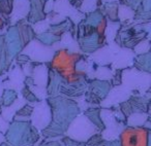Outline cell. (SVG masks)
Here are the masks:
<instances>
[{"mask_svg":"<svg viewBox=\"0 0 151 146\" xmlns=\"http://www.w3.org/2000/svg\"><path fill=\"white\" fill-rule=\"evenodd\" d=\"M51 108L52 119L46 129L42 131L45 137H56L65 133L68 125L80 113L75 100L64 96H54L48 99Z\"/></svg>","mask_w":151,"mask_h":146,"instance_id":"1","label":"cell"},{"mask_svg":"<svg viewBox=\"0 0 151 146\" xmlns=\"http://www.w3.org/2000/svg\"><path fill=\"white\" fill-rule=\"evenodd\" d=\"M82 58L83 55L69 52L67 50H57L51 61V68L66 82L75 84L86 78L85 74L76 71V64Z\"/></svg>","mask_w":151,"mask_h":146,"instance_id":"2","label":"cell"},{"mask_svg":"<svg viewBox=\"0 0 151 146\" xmlns=\"http://www.w3.org/2000/svg\"><path fill=\"white\" fill-rule=\"evenodd\" d=\"M12 125L4 134L5 141L11 146H34L38 139L37 130L30 121H12Z\"/></svg>","mask_w":151,"mask_h":146,"instance_id":"3","label":"cell"},{"mask_svg":"<svg viewBox=\"0 0 151 146\" xmlns=\"http://www.w3.org/2000/svg\"><path fill=\"white\" fill-rule=\"evenodd\" d=\"M99 132L101 131L84 114H79L71 120L64 134L73 141L85 143Z\"/></svg>","mask_w":151,"mask_h":146,"instance_id":"4","label":"cell"},{"mask_svg":"<svg viewBox=\"0 0 151 146\" xmlns=\"http://www.w3.org/2000/svg\"><path fill=\"white\" fill-rule=\"evenodd\" d=\"M150 73L126 68L121 71V84L132 92V95H142L150 88Z\"/></svg>","mask_w":151,"mask_h":146,"instance_id":"5","label":"cell"},{"mask_svg":"<svg viewBox=\"0 0 151 146\" xmlns=\"http://www.w3.org/2000/svg\"><path fill=\"white\" fill-rule=\"evenodd\" d=\"M55 52H56L52 46L46 45L34 38L22 50L21 54L27 56L31 62L48 63L52 61Z\"/></svg>","mask_w":151,"mask_h":146,"instance_id":"6","label":"cell"},{"mask_svg":"<svg viewBox=\"0 0 151 146\" xmlns=\"http://www.w3.org/2000/svg\"><path fill=\"white\" fill-rule=\"evenodd\" d=\"M120 146H149L150 130L143 127H127L119 135Z\"/></svg>","mask_w":151,"mask_h":146,"instance_id":"7","label":"cell"},{"mask_svg":"<svg viewBox=\"0 0 151 146\" xmlns=\"http://www.w3.org/2000/svg\"><path fill=\"white\" fill-rule=\"evenodd\" d=\"M52 114L51 108L47 100H42L33 104V110L30 115L31 125L37 131L45 130L51 123Z\"/></svg>","mask_w":151,"mask_h":146,"instance_id":"8","label":"cell"},{"mask_svg":"<svg viewBox=\"0 0 151 146\" xmlns=\"http://www.w3.org/2000/svg\"><path fill=\"white\" fill-rule=\"evenodd\" d=\"M132 95V91H129L124 86H122V84L116 86L110 90L109 94L101 101V105L104 108H108V107L110 108V107L114 106V105H119L121 103L125 102L126 100H128V98Z\"/></svg>","mask_w":151,"mask_h":146,"instance_id":"9","label":"cell"},{"mask_svg":"<svg viewBox=\"0 0 151 146\" xmlns=\"http://www.w3.org/2000/svg\"><path fill=\"white\" fill-rule=\"evenodd\" d=\"M5 78L2 80V86L7 90H14L16 92H21L25 86L24 80L26 76L22 72V69L19 65H16L15 68L9 69V73H5Z\"/></svg>","mask_w":151,"mask_h":146,"instance_id":"10","label":"cell"},{"mask_svg":"<svg viewBox=\"0 0 151 146\" xmlns=\"http://www.w3.org/2000/svg\"><path fill=\"white\" fill-rule=\"evenodd\" d=\"M5 42H6L7 48H9V52L11 55L12 59L16 57L18 54L22 52L24 48L23 43L21 41V38L19 35V31L16 25L11 26L6 32H5Z\"/></svg>","mask_w":151,"mask_h":146,"instance_id":"11","label":"cell"},{"mask_svg":"<svg viewBox=\"0 0 151 146\" xmlns=\"http://www.w3.org/2000/svg\"><path fill=\"white\" fill-rule=\"evenodd\" d=\"M30 11L29 0H14L13 9L9 15V23L11 26H14L18 22L25 20L28 17Z\"/></svg>","mask_w":151,"mask_h":146,"instance_id":"12","label":"cell"},{"mask_svg":"<svg viewBox=\"0 0 151 146\" xmlns=\"http://www.w3.org/2000/svg\"><path fill=\"white\" fill-rule=\"evenodd\" d=\"M136 57L134 50L128 48H120L119 52L116 54L112 66L114 70H123V69L129 68L132 66L134 59Z\"/></svg>","mask_w":151,"mask_h":146,"instance_id":"13","label":"cell"},{"mask_svg":"<svg viewBox=\"0 0 151 146\" xmlns=\"http://www.w3.org/2000/svg\"><path fill=\"white\" fill-rule=\"evenodd\" d=\"M30 11L28 17L26 18L27 22L30 24H35L46 19V13H44L45 0H29Z\"/></svg>","mask_w":151,"mask_h":146,"instance_id":"14","label":"cell"},{"mask_svg":"<svg viewBox=\"0 0 151 146\" xmlns=\"http://www.w3.org/2000/svg\"><path fill=\"white\" fill-rule=\"evenodd\" d=\"M31 79L34 86L46 88L48 86L49 82V69L44 64H36L33 67V70L31 73Z\"/></svg>","mask_w":151,"mask_h":146,"instance_id":"15","label":"cell"},{"mask_svg":"<svg viewBox=\"0 0 151 146\" xmlns=\"http://www.w3.org/2000/svg\"><path fill=\"white\" fill-rule=\"evenodd\" d=\"M25 104H27L26 100L23 97L19 95V97L14 101L13 104H11L9 106L2 107V108H1L0 116L2 117L3 119H5L7 123H12V121L14 120V116L16 115V113H17Z\"/></svg>","mask_w":151,"mask_h":146,"instance_id":"16","label":"cell"},{"mask_svg":"<svg viewBox=\"0 0 151 146\" xmlns=\"http://www.w3.org/2000/svg\"><path fill=\"white\" fill-rule=\"evenodd\" d=\"M87 89H88V92L95 95L97 98H99L103 101L107 97V95L109 94L110 90L112 89V86L110 84V82L94 79L88 84V88Z\"/></svg>","mask_w":151,"mask_h":146,"instance_id":"17","label":"cell"},{"mask_svg":"<svg viewBox=\"0 0 151 146\" xmlns=\"http://www.w3.org/2000/svg\"><path fill=\"white\" fill-rule=\"evenodd\" d=\"M12 61L13 59L9 52L4 35L0 36V76L5 74V72L9 70Z\"/></svg>","mask_w":151,"mask_h":146,"instance_id":"18","label":"cell"},{"mask_svg":"<svg viewBox=\"0 0 151 146\" xmlns=\"http://www.w3.org/2000/svg\"><path fill=\"white\" fill-rule=\"evenodd\" d=\"M40 146H85V143L73 141L66 136L65 137L58 136V138H51L47 140L46 142L40 144Z\"/></svg>","mask_w":151,"mask_h":146,"instance_id":"19","label":"cell"},{"mask_svg":"<svg viewBox=\"0 0 151 146\" xmlns=\"http://www.w3.org/2000/svg\"><path fill=\"white\" fill-rule=\"evenodd\" d=\"M118 2H111V3H103L99 11L104 15L106 19H109L110 22H117L118 21Z\"/></svg>","mask_w":151,"mask_h":146,"instance_id":"20","label":"cell"},{"mask_svg":"<svg viewBox=\"0 0 151 146\" xmlns=\"http://www.w3.org/2000/svg\"><path fill=\"white\" fill-rule=\"evenodd\" d=\"M84 115L99 130V131H104L105 125H104L103 121L101 118V108H96V107H90L87 110L84 111Z\"/></svg>","mask_w":151,"mask_h":146,"instance_id":"21","label":"cell"},{"mask_svg":"<svg viewBox=\"0 0 151 146\" xmlns=\"http://www.w3.org/2000/svg\"><path fill=\"white\" fill-rule=\"evenodd\" d=\"M134 68L143 72L150 73V52L138 55L134 59Z\"/></svg>","mask_w":151,"mask_h":146,"instance_id":"22","label":"cell"},{"mask_svg":"<svg viewBox=\"0 0 151 146\" xmlns=\"http://www.w3.org/2000/svg\"><path fill=\"white\" fill-rule=\"evenodd\" d=\"M147 119H149V114L146 112H134L129 114L126 117V125L128 127H143L146 123Z\"/></svg>","mask_w":151,"mask_h":146,"instance_id":"23","label":"cell"},{"mask_svg":"<svg viewBox=\"0 0 151 146\" xmlns=\"http://www.w3.org/2000/svg\"><path fill=\"white\" fill-rule=\"evenodd\" d=\"M120 27H121V24L120 22H108L107 23V27H106L105 30V38L106 41L108 43H111V42H114V39H115L116 35H117V32L119 31Z\"/></svg>","mask_w":151,"mask_h":146,"instance_id":"24","label":"cell"},{"mask_svg":"<svg viewBox=\"0 0 151 146\" xmlns=\"http://www.w3.org/2000/svg\"><path fill=\"white\" fill-rule=\"evenodd\" d=\"M19 97V94L18 92L14 90H7V89H4L2 95L0 97V104H1V107H6L9 106L11 104H13L14 101Z\"/></svg>","mask_w":151,"mask_h":146,"instance_id":"25","label":"cell"},{"mask_svg":"<svg viewBox=\"0 0 151 146\" xmlns=\"http://www.w3.org/2000/svg\"><path fill=\"white\" fill-rule=\"evenodd\" d=\"M103 5L101 0H83L82 5L80 7V11L83 13H90L94 11L95 9H99Z\"/></svg>","mask_w":151,"mask_h":146,"instance_id":"26","label":"cell"},{"mask_svg":"<svg viewBox=\"0 0 151 146\" xmlns=\"http://www.w3.org/2000/svg\"><path fill=\"white\" fill-rule=\"evenodd\" d=\"M134 11L132 9H129L128 6H125V5L119 4V6H118V20H119L120 23L134 20Z\"/></svg>","mask_w":151,"mask_h":146,"instance_id":"27","label":"cell"},{"mask_svg":"<svg viewBox=\"0 0 151 146\" xmlns=\"http://www.w3.org/2000/svg\"><path fill=\"white\" fill-rule=\"evenodd\" d=\"M35 38L38 40V41L42 42V43L46 44V45H49V46H52L55 42L60 40V37H59V36L54 35V34H52L49 31H46L42 34H38V35L35 36Z\"/></svg>","mask_w":151,"mask_h":146,"instance_id":"28","label":"cell"},{"mask_svg":"<svg viewBox=\"0 0 151 146\" xmlns=\"http://www.w3.org/2000/svg\"><path fill=\"white\" fill-rule=\"evenodd\" d=\"M30 91L32 92V94L37 98V100H46L48 98V93H47L46 88H42V86H34V84H30L27 86Z\"/></svg>","mask_w":151,"mask_h":146,"instance_id":"29","label":"cell"},{"mask_svg":"<svg viewBox=\"0 0 151 146\" xmlns=\"http://www.w3.org/2000/svg\"><path fill=\"white\" fill-rule=\"evenodd\" d=\"M149 48H150V43H149V38H146V39L140 41L134 48V55L138 56V55H143V54H147L149 52Z\"/></svg>","mask_w":151,"mask_h":146,"instance_id":"30","label":"cell"},{"mask_svg":"<svg viewBox=\"0 0 151 146\" xmlns=\"http://www.w3.org/2000/svg\"><path fill=\"white\" fill-rule=\"evenodd\" d=\"M31 27H32V29H33L35 35H38V34H42V33H44V32L48 31L50 25H49V23L47 22V20L45 19V20H42V21L37 22V23H35V24H32Z\"/></svg>","mask_w":151,"mask_h":146,"instance_id":"31","label":"cell"},{"mask_svg":"<svg viewBox=\"0 0 151 146\" xmlns=\"http://www.w3.org/2000/svg\"><path fill=\"white\" fill-rule=\"evenodd\" d=\"M20 94H21L22 97L25 99L26 102L30 103V104H33V103H36V102H38V101H40V100H37V98H36V97L32 94V92L26 86L22 89L21 92H20Z\"/></svg>","mask_w":151,"mask_h":146,"instance_id":"32","label":"cell"},{"mask_svg":"<svg viewBox=\"0 0 151 146\" xmlns=\"http://www.w3.org/2000/svg\"><path fill=\"white\" fill-rule=\"evenodd\" d=\"M54 1L55 0H47V1H45L44 13H46V16L53 11V9H54Z\"/></svg>","mask_w":151,"mask_h":146,"instance_id":"33","label":"cell"},{"mask_svg":"<svg viewBox=\"0 0 151 146\" xmlns=\"http://www.w3.org/2000/svg\"><path fill=\"white\" fill-rule=\"evenodd\" d=\"M9 125H11V123H7L5 119H3L2 117L0 116V133L4 135V134L7 132V130H9Z\"/></svg>","mask_w":151,"mask_h":146,"instance_id":"34","label":"cell"},{"mask_svg":"<svg viewBox=\"0 0 151 146\" xmlns=\"http://www.w3.org/2000/svg\"><path fill=\"white\" fill-rule=\"evenodd\" d=\"M68 3L76 9H80L81 5H82L83 0H67Z\"/></svg>","mask_w":151,"mask_h":146,"instance_id":"35","label":"cell"},{"mask_svg":"<svg viewBox=\"0 0 151 146\" xmlns=\"http://www.w3.org/2000/svg\"><path fill=\"white\" fill-rule=\"evenodd\" d=\"M2 76H0V97H1V95H2L3 91H4V88H3L2 86Z\"/></svg>","mask_w":151,"mask_h":146,"instance_id":"36","label":"cell"},{"mask_svg":"<svg viewBox=\"0 0 151 146\" xmlns=\"http://www.w3.org/2000/svg\"><path fill=\"white\" fill-rule=\"evenodd\" d=\"M3 142H5V137H4V135H3V134L0 133V145H1Z\"/></svg>","mask_w":151,"mask_h":146,"instance_id":"37","label":"cell"},{"mask_svg":"<svg viewBox=\"0 0 151 146\" xmlns=\"http://www.w3.org/2000/svg\"><path fill=\"white\" fill-rule=\"evenodd\" d=\"M119 0H101L103 3H111V2H118Z\"/></svg>","mask_w":151,"mask_h":146,"instance_id":"38","label":"cell"},{"mask_svg":"<svg viewBox=\"0 0 151 146\" xmlns=\"http://www.w3.org/2000/svg\"><path fill=\"white\" fill-rule=\"evenodd\" d=\"M0 146H11V145H7V144H1Z\"/></svg>","mask_w":151,"mask_h":146,"instance_id":"39","label":"cell"},{"mask_svg":"<svg viewBox=\"0 0 151 146\" xmlns=\"http://www.w3.org/2000/svg\"><path fill=\"white\" fill-rule=\"evenodd\" d=\"M1 108H2V107H1V104H0V113H1Z\"/></svg>","mask_w":151,"mask_h":146,"instance_id":"40","label":"cell"}]
</instances>
